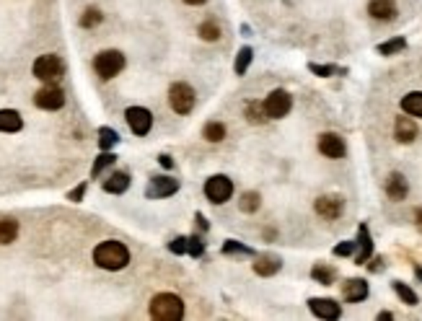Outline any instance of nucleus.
I'll list each match as a JSON object with an SVG mask.
<instances>
[{
  "instance_id": "nucleus-1",
  "label": "nucleus",
  "mask_w": 422,
  "mask_h": 321,
  "mask_svg": "<svg viewBox=\"0 0 422 321\" xmlns=\"http://www.w3.org/2000/svg\"><path fill=\"white\" fill-rule=\"evenodd\" d=\"M93 262L109 272L125 269L130 262V249L122 241H101L99 246L93 249Z\"/></svg>"
},
{
  "instance_id": "nucleus-2",
  "label": "nucleus",
  "mask_w": 422,
  "mask_h": 321,
  "mask_svg": "<svg viewBox=\"0 0 422 321\" xmlns=\"http://www.w3.org/2000/svg\"><path fill=\"white\" fill-rule=\"evenodd\" d=\"M150 316L158 321H179L184 316V301L174 293H158L150 301Z\"/></svg>"
},
{
  "instance_id": "nucleus-3",
  "label": "nucleus",
  "mask_w": 422,
  "mask_h": 321,
  "mask_svg": "<svg viewBox=\"0 0 422 321\" xmlns=\"http://www.w3.org/2000/svg\"><path fill=\"white\" fill-rule=\"evenodd\" d=\"M93 68H96L99 78L109 81V78H114V75H120L125 70V55H122L120 49H104V52L96 55Z\"/></svg>"
},
{
  "instance_id": "nucleus-4",
  "label": "nucleus",
  "mask_w": 422,
  "mask_h": 321,
  "mask_svg": "<svg viewBox=\"0 0 422 321\" xmlns=\"http://www.w3.org/2000/svg\"><path fill=\"white\" fill-rule=\"evenodd\" d=\"M34 78L45 83H57L65 75V63L57 55H42L34 60Z\"/></svg>"
},
{
  "instance_id": "nucleus-5",
  "label": "nucleus",
  "mask_w": 422,
  "mask_h": 321,
  "mask_svg": "<svg viewBox=\"0 0 422 321\" xmlns=\"http://www.w3.org/2000/svg\"><path fill=\"white\" fill-rule=\"evenodd\" d=\"M194 88L189 83H171V88H169V104H171V109L176 114H189L194 109Z\"/></svg>"
},
{
  "instance_id": "nucleus-6",
  "label": "nucleus",
  "mask_w": 422,
  "mask_h": 321,
  "mask_svg": "<svg viewBox=\"0 0 422 321\" xmlns=\"http://www.w3.org/2000/svg\"><path fill=\"white\" fill-rule=\"evenodd\" d=\"M290 109H293V96L288 91H283V88H275L265 99L267 120H283V117L290 114Z\"/></svg>"
},
{
  "instance_id": "nucleus-7",
  "label": "nucleus",
  "mask_w": 422,
  "mask_h": 321,
  "mask_svg": "<svg viewBox=\"0 0 422 321\" xmlns=\"http://www.w3.org/2000/svg\"><path fill=\"white\" fill-rule=\"evenodd\" d=\"M205 197H208L212 205H223V202H228L230 197H233V182L223 174L210 176V179L205 182Z\"/></svg>"
},
{
  "instance_id": "nucleus-8",
  "label": "nucleus",
  "mask_w": 422,
  "mask_h": 321,
  "mask_svg": "<svg viewBox=\"0 0 422 321\" xmlns=\"http://www.w3.org/2000/svg\"><path fill=\"white\" fill-rule=\"evenodd\" d=\"M34 104L39 109H47V111H55V109H63L65 107V91L55 83H47L45 88H39L34 93Z\"/></svg>"
},
{
  "instance_id": "nucleus-9",
  "label": "nucleus",
  "mask_w": 422,
  "mask_h": 321,
  "mask_svg": "<svg viewBox=\"0 0 422 321\" xmlns=\"http://www.w3.org/2000/svg\"><path fill=\"white\" fill-rule=\"evenodd\" d=\"M125 120H127L130 130L135 132V135H148L150 132V127H153V114L146 109V107H130L127 111H125Z\"/></svg>"
},
{
  "instance_id": "nucleus-10",
  "label": "nucleus",
  "mask_w": 422,
  "mask_h": 321,
  "mask_svg": "<svg viewBox=\"0 0 422 321\" xmlns=\"http://www.w3.org/2000/svg\"><path fill=\"white\" fill-rule=\"evenodd\" d=\"M176 192H179V179H174V176H153L146 189V197L148 200H164V197H171Z\"/></svg>"
},
{
  "instance_id": "nucleus-11",
  "label": "nucleus",
  "mask_w": 422,
  "mask_h": 321,
  "mask_svg": "<svg viewBox=\"0 0 422 321\" xmlns=\"http://www.w3.org/2000/svg\"><path fill=\"white\" fill-rule=\"evenodd\" d=\"M316 212L322 215L324 221H337L345 210V200H342L340 194H322L319 200H316Z\"/></svg>"
},
{
  "instance_id": "nucleus-12",
  "label": "nucleus",
  "mask_w": 422,
  "mask_h": 321,
  "mask_svg": "<svg viewBox=\"0 0 422 321\" xmlns=\"http://www.w3.org/2000/svg\"><path fill=\"white\" fill-rule=\"evenodd\" d=\"M319 150H322V156L337 161V158H345L347 146L337 132H324V135H319Z\"/></svg>"
},
{
  "instance_id": "nucleus-13",
  "label": "nucleus",
  "mask_w": 422,
  "mask_h": 321,
  "mask_svg": "<svg viewBox=\"0 0 422 321\" xmlns=\"http://www.w3.org/2000/svg\"><path fill=\"white\" fill-rule=\"evenodd\" d=\"M308 308H311L313 316L327 319V321H334L342 316V306L334 301V298H311V301H308Z\"/></svg>"
},
{
  "instance_id": "nucleus-14",
  "label": "nucleus",
  "mask_w": 422,
  "mask_h": 321,
  "mask_svg": "<svg viewBox=\"0 0 422 321\" xmlns=\"http://www.w3.org/2000/svg\"><path fill=\"white\" fill-rule=\"evenodd\" d=\"M368 293H370V288H368V283L363 280V277H352V280H345V285H342V295H345V301H347V303L366 301Z\"/></svg>"
},
{
  "instance_id": "nucleus-15",
  "label": "nucleus",
  "mask_w": 422,
  "mask_h": 321,
  "mask_svg": "<svg viewBox=\"0 0 422 321\" xmlns=\"http://www.w3.org/2000/svg\"><path fill=\"white\" fill-rule=\"evenodd\" d=\"M358 254H355V265H366L368 259L373 257V239H370V230L366 223L358 226Z\"/></svg>"
},
{
  "instance_id": "nucleus-16",
  "label": "nucleus",
  "mask_w": 422,
  "mask_h": 321,
  "mask_svg": "<svg viewBox=\"0 0 422 321\" xmlns=\"http://www.w3.org/2000/svg\"><path fill=\"white\" fill-rule=\"evenodd\" d=\"M420 135V130L414 125V120L407 114V117H396V125H394V138L399 143H414Z\"/></svg>"
},
{
  "instance_id": "nucleus-17",
  "label": "nucleus",
  "mask_w": 422,
  "mask_h": 321,
  "mask_svg": "<svg viewBox=\"0 0 422 321\" xmlns=\"http://www.w3.org/2000/svg\"><path fill=\"white\" fill-rule=\"evenodd\" d=\"M368 13L376 21H394L396 19V3L394 0H370Z\"/></svg>"
},
{
  "instance_id": "nucleus-18",
  "label": "nucleus",
  "mask_w": 422,
  "mask_h": 321,
  "mask_svg": "<svg viewBox=\"0 0 422 321\" xmlns=\"http://www.w3.org/2000/svg\"><path fill=\"white\" fill-rule=\"evenodd\" d=\"M283 269V259L277 257V254H262V257H257V262H254V272L262 277H272L277 275Z\"/></svg>"
},
{
  "instance_id": "nucleus-19",
  "label": "nucleus",
  "mask_w": 422,
  "mask_h": 321,
  "mask_svg": "<svg viewBox=\"0 0 422 321\" xmlns=\"http://www.w3.org/2000/svg\"><path fill=\"white\" fill-rule=\"evenodd\" d=\"M407 192H409V184H407L404 174L394 171V174L389 176V182H386V194H389L394 202H402L404 197H407Z\"/></svg>"
},
{
  "instance_id": "nucleus-20",
  "label": "nucleus",
  "mask_w": 422,
  "mask_h": 321,
  "mask_svg": "<svg viewBox=\"0 0 422 321\" xmlns=\"http://www.w3.org/2000/svg\"><path fill=\"white\" fill-rule=\"evenodd\" d=\"M24 120L16 109H0V132H19Z\"/></svg>"
},
{
  "instance_id": "nucleus-21",
  "label": "nucleus",
  "mask_w": 422,
  "mask_h": 321,
  "mask_svg": "<svg viewBox=\"0 0 422 321\" xmlns=\"http://www.w3.org/2000/svg\"><path fill=\"white\" fill-rule=\"evenodd\" d=\"M127 187H130V174H125V171H114V174L104 182V192L122 194V192H127Z\"/></svg>"
},
{
  "instance_id": "nucleus-22",
  "label": "nucleus",
  "mask_w": 422,
  "mask_h": 321,
  "mask_svg": "<svg viewBox=\"0 0 422 321\" xmlns=\"http://www.w3.org/2000/svg\"><path fill=\"white\" fill-rule=\"evenodd\" d=\"M402 109H404V114L422 120V91H409V93H407V96L402 99Z\"/></svg>"
},
{
  "instance_id": "nucleus-23",
  "label": "nucleus",
  "mask_w": 422,
  "mask_h": 321,
  "mask_svg": "<svg viewBox=\"0 0 422 321\" xmlns=\"http://www.w3.org/2000/svg\"><path fill=\"white\" fill-rule=\"evenodd\" d=\"M19 236V223L13 218H3L0 221V244H13Z\"/></svg>"
},
{
  "instance_id": "nucleus-24",
  "label": "nucleus",
  "mask_w": 422,
  "mask_h": 321,
  "mask_svg": "<svg viewBox=\"0 0 422 321\" xmlns=\"http://www.w3.org/2000/svg\"><path fill=\"white\" fill-rule=\"evenodd\" d=\"M311 277L319 285H331L334 280H337V269H334V267H329V265H316L311 269Z\"/></svg>"
},
{
  "instance_id": "nucleus-25",
  "label": "nucleus",
  "mask_w": 422,
  "mask_h": 321,
  "mask_svg": "<svg viewBox=\"0 0 422 321\" xmlns=\"http://www.w3.org/2000/svg\"><path fill=\"white\" fill-rule=\"evenodd\" d=\"M251 57H254V49H251V47H241L239 55H236V63H233V70H236V75L247 73L249 65H251Z\"/></svg>"
},
{
  "instance_id": "nucleus-26",
  "label": "nucleus",
  "mask_w": 422,
  "mask_h": 321,
  "mask_svg": "<svg viewBox=\"0 0 422 321\" xmlns=\"http://www.w3.org/2000/svg\"><path fill=\"white\" fill-rule=\"evenodd\" d=\"M202 135H205L208 143H221V140L226 138V125H221V122H208L205 130H202Z\"/></svg>"
},
{
  "instance_id": "nucleus-27",
  "label": "nucleus",
  "mask_w": 422,
  "mask_h": 321,
  "mask_svg": "<svg viewBox=\"0 0 422 321\" xmlns=\"http://www.w3.org/2000/svg\"><path fill=\"white\" fill-rule=\"evenodd\" d=\"M114 164H117V156H114V153H109V150H104V153H101V156L96 158V161H93L91 176L96 179V176H99L101 171H107V169H109V166H114Z\"/></svg>"
},
{
  "instance_id": "nucleus-28",
  "label": "nucleus",
  "mask_w": 422,
  "mask_h": 321,
  "mask_svg": "<svg viewBox=\"0 0 422 321\" xmlns=\"http://www.w3.org/2000/svg\"><path fill=\"white\" fill-rule=\"evenodd\" d=\"M391 285H394V293L402 298V303H407V306H417V301H420V298H417V293H414L409 285L399 283V280H394Z\"/></svg>"
},
{
  "instance_id": "nucleus-29",
  "label": "nucleus",
  "mask_w": 422,
  "mask_h": 321,
  "mask_svg": "<svg viewBox=\"0 0 422 321\" xmlns=\"http://www.w3.org/2000/svg\"><path fill=\"white\" fill-rule=\"evenodd\" d=\"M247 117L251 125H259V122L267 120V111H265V104L262 101H249L247 104Z\"/></svg>"
},
{
  "instance_id": "nucleus-30",
  "label": "nucleus",
  "mask_w": 422,
  "mask_h": 321,
  "mask_svg": "<svg viewBox=\"0 0 422 321\" xmlns=\"http://www.w3.org/2000/svg\"><path fill=\"white\" fill-rule=\"evenodd\" d=\"M120 143V135L111 127H101L99 130V148L101 150H111V148Z\"/></svg>"
},
{
  "instance_id": "nucleus-31",
  "label": "nucleus",
  "mask_w": 422,
  "mask_h": 321,
  "mask_svg": "<svg viewBox=\"0 0 422 321\" xmlns=\"http://www.w3.org/2000/svg\"><path fill=\"white\" fill-rule=\"evenodd\" d=\"M308 70H311L313 75H319V78H329V75H345L347 73L345 68H337V65H316V63L308 65Z\"/></svg>"
},
{
  "instance_id": "nucleus-32",
  "label": "nucleus",
  "mask_w": 422,
  "mask_h": 321,
  "mask_svg": "<svg viewBox=\"0 0 422 321\" xmlns=\"http://www.w3.org/2000/svg\"><path fill=\"white\" fill-rule=\"evenodd\" d=\"M404 47H407V39L404 37H394L384 42V45H378V55H396V52H402Z\"/></svg>"
},
{
  "instance_id": "nucleus-33",
  "label": "nucleus",
  "mask_w": 422,
  "mask_h": 321,
  "mask_svg": "<svg viewBox=\"0 0 422 321\" xmlns=\"http://www.w3.org/2000/svg\"><path fill=\"white\" fill-rule=\"evenodd\" d=\"M262 208V194L247 192L241 194V212H257Z\"/></svg>"
},
{
  "instance_id": "nucleus-34",
  "label": "nucleus",
  "mask_w": 422,
  "mask_h": 321,
  "mask_svg": "<svg viewBox=\"0 0 422 321\" xmlns=\"http://www.w3.org/2000/svg\"><path fill=\"white\" fill-rule=\"evenodd\" d=\"M200 37L205 42H215V39H221V26L215 21H205V24H200Z\"/></svg>"
},
{
  "instance_id": "nucleus-35",
  "label": "nucleus",
  "mask_w": 422,
  "mask_h": 321,
  "mask_svg": "<svg viewBox=\"0 0 422 321\" xmlns=\"http://www.w3.org/2000/svg\"><path fill=\"white\" fill-rule=\"evenodd\" d=\"M223 254H244V257H251V254H254V249L251 246H244V244H239V241H226V244H223V249H221Z\"/></svg>"
},
{
  "instance_id": "nucleus-36",
  "label": "nucleus",
  "mask_w": 422,
  "mask_h": 321,
  "mask_svg": "<svg viewBox=\"0 0 422 321\" xmlns=\"http://www.w3.org/2000/svg\"><path fill=\"white\" fill-rule=\"evenodd\" d=\"M187 254L194 259H200L205 254V241L200 236H187Z\"/></svg>"
},
{
  "instance_id": "nucleus-37",
  "label": "nucleus",
  "mask_w": 422,
  "mask_h": 321,
  "mask_svg": "<svg viewBox=\"0 0 422 321\" xmlns=\"http://www.w3.org/2000/svg\"><path fill=\"white\" fill-rule=\"evenodd\" d=\"M96 24H101V10L99 8H88L81 16V26L91 29V26H96Z\"/></svg>"
},
{
  "instance_id": "nucleus-38",
  "label": "nucleus",
  "mask_w": 422,
  "mask_h": 321,
  "mask_svg": "<svg viewBox=\"0 0 422 321\" xmlns=\"http://www.w3.org/2000/svg\"><path fill=\"white\" fill-rule=\"evenodd\" d=\"M355 249H358V241L337 244V246H334V257H350V254H355Z\"/></svg>"
},
{
  "instance_id": "nucleus-39",
  "label": "nucleus",
  "mask_w": 422,
  "mask_h": 321,
  "mask_svg": "<svg viewBox=\"0 0 422 321\" xmlns=\"http://www.w3.org/2000/svg\"><path fill=\"white\" fill-rule=\"evenodd\" d=\"M169 251H171V254H187V236H179V239L171 241V244H169Z\"/></svg>"
},
{
  "instance_id": "nucleus-40",
  "label": "nucleus",
  "mask_w": 422,
  "mask_h": 321,
  "mask_svg": "<svg viewBox=\"0 0 422 321\" xmlns=\"http://www.w3.org/2000/svg\"><path fill=\"white\" fill-rule=\"evenodd\" d=\"M86 187H88V184H78L73 192H68V200L81 202V200H83V194H86Z\"/></svg>"
},
{
  "instance_id": "nucleus-41",
  "label": "nucleus",
  "mask_w": 422,
  "mask_h": 321,
  "mask_svg": "<svg viewBox=\"0 0 422 321\" xmlns=\"http://www.w3.org/2000/svg\"><path fill=\"white\" fill-rule=\"evenodd\" d=\"M194 223H197V228H200L202 233H205V230L210 228V226H208V221H205V215H200V212H197V215H194Z\"/></svg>"
},
{
  "instance_id": "nucleus-42",
  "label": "nucleus",
  "mask_w": 422,
  "mask_h": 321,
  "mask_svg": "<svg viewBox=\"0 0 422 321\" xmlns=\"http://www.w3.org/2000/svg\"><path fill=\"white\" fill-rule=\"evenodd\" d=\"M158 161H161V166H164V169H171V166H174L171 156H166V153H161V156H158Z\"/></svg>"
},
{
  "instance_id": "nucleus-43",
  "label": "nucleus",
  "mask_w": 422,
  "mask_h": 321,
  "mask_svg": "<svg viewBox=\"0 0 422 321\" xmlns=\"http://www.w3.org/2000/svg\"><path fill=\"white\" fill-rule=\"evenodd\" d=\"M378 319H381V321H389V319H394V313H389V311H381V313H378Z\"/></svg>"
},
{
  "instance_id": "nucleus-44",
  "label": "nucleus",
  "mask_w": 422,
  "mask_h": 321,
  "mask_svg": "<svg viewBox=\"0 0 422 321\" xmlns=\"http://www.w3.org/2000/svg\"><path fill=\"white\" fill-rule=\"evenodd\" d=\"M187 6H202V3H208V0H184Z\"/></svg>"
},
{
  "instance_id": "nucleus-45",
  "label": "nucleus",
  "mask_w": 422,
  "mask_h": 321,
  "mask_svg": "<svg viewBox=\"0 0 422 321\" xmlns=\"http://www.w3.org/2000/svg\"><path fill=\"white\" fill-rule=\"evenodd\" d=\"M414 218H417V223L422 226V208H417V210H414Z\"/></svg>"
},
{
  "instance_id": "nucleus-46",
  "label": "nucleus",
  "mask_w": 422,
  "mask_h": 321,
  "mask_svg": "<svg viewBox=\"0 0 422 321\" xmlns=\"http://www.w3.org/2000/svg\"><path fill=\"white\" fill-rule=\"evenodd\" d=\"M414 275H417V280H422V267H414Z\"/></svg>"
}]
</instances>
